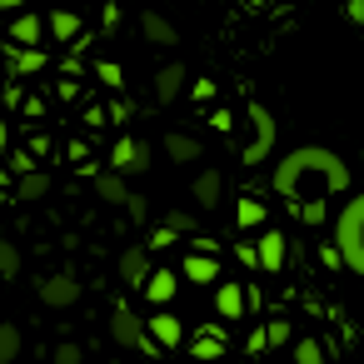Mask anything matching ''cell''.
I'll use <instances>...</instances> for the list:
<instances>
[{"label":"cell","instance_id":"obj_29","mask_svg":"<svg viewBox=\"0 0 364 364\" xmlns=\"http://www.w3.org/2000/svg\"><path fill=\"white\" fill-rule=\"evenodd\" d=\"M215 90H220V85H215L210 75H200V80H185V95H195L200 105H205V100H215Z\"/></svg>","mask_w":364,"mask_h":364},{"label":"cell","instance_id":"obj_17","mask_svg":"<svg viewBox=\"0 0 364 364\" xmlns=\"http://www.w3.org/2000/svg\"><path fill=\"white\" fill-rule=\"evenodd\" d=\"M165 155H170L175 165H190V160L205 155V145H200L195 135H185V130H170V135H165Z\"/></svg>","mask_w":364,"mask_h":364},{"label":"cell","instance_id":"obj_33","mask_svg":"<svg viewBox=\"0 0 364 364\" xmlns=\"http://www.w3.org/2000/svg\"><path fill=\"white\" fill-rule=\"evenodd\" d=\"M299 220H304V225H319V220H324V200H304V205H299Z\"/></svg>","mask_w":364,"mask_h":364},{"label":"cell","instance_id":"obj_32","mask_svg":"<svg viewBox=\"0 0 364 364\" xmlns=\"http://www.w3.org/2000/svg\"><path fill=\"white\" fill-rule=\"evenodd\" d=\"M289 339V319H269L264 324V344H284Z\"/></svg>","mask_w":364,"mask_h":364},{"label":"cell","instance_id":"obj_8","mask_svg":"<svg viewBox=\"0 0 364 364\" xmlns=\"http://www.w3.org/2000/svg\"><path fill=\"white\" fill-rule=\"evenodd\" d=\"M145 334H150L155 349H180V344H185V319H175L170 309H155V314L145 319Z\"/></svg>","mask_w":364,"mask_h":364},{"label":"cell","instance_id":"obj_42","mask_svg":"<svg viewBox=\"0 0 364 364\" xmlns=\"http://www.w3.org/2000/svg\"><path fill=\"white\" fill-rule=\"evenodd\" d=\"M240 364H245V359H240Z\"/></svg>","mask_w":364,"mask_h":364},{"label":"cell","instance_id":"obj_41","mask_svg":"<svg viewBox=\"0 0 364 364\" xmlns=\"http://www.w3.org/2000/svg\"><path fill=\"white\" fill-rule=\"evenodd\" d=\"M65 6H80V0H65Z\"/></svg>","mask_w":364,"mask_h":364},{"label":"cell","instance_id":"obj_38","mask_svg":"<svg viewBox=\"0 0 364 364\" xmlns=\"http://www.w3.org/2000/svg\"><path fill=\"white\" fill-rule=\"evenodd\" d=\"M319 259H324L329 269H344V264H339V255H334V245H319Z\"/></svg>","mask_w":364,"mask_h":364},{"label":"cell","instance_id":"obj_30","mask_svg":"<svg viewBox=\"0 0 364 364\" xmlns=\"http://www.w3.org/2000/svg\"><path fill=\"white\" fill-rule=\"evenodd\" d=\"M170 245H180V235H175V230H165V225H155V230L145 235V250H170Z\"/></svg>","mask_w":364,"mask_h":364},{"label":"cell","instance_id":"obj_40","mask_svg":"<svg viewBox=\"0 0 364 364\" xmlns=\"http://www.w3.org/2000/svg\"><path fill=\"white\" fill-rule=\"evenodd\" d=\"M6 140H11V135H6V120H0V150H6Z\"/></svg>","mask_w":364,"mask_h":364},{"label":"cell","instance_id":"obj_18","mask_svg":"<svg viewBox=\"0 0 364 364\" xmlns=\"http://www.w3.org/2000/svg\"><path fill=\"white\" fill-rule=\"evenodd\" d=\"M220 195H225V175H220V170L195 175V205H200V210H215V205H220Z\"/></svg>","mask_w":364,"mask_h":364},{"label":"cell","instance_id":"obj_22","mask_svg":"<svg viewBox=\"0 0 364 364\" xmlns=\"http://www.w3.org/2000/svg\"><path fill=\"white\" fill-rule=\"evenodd\" d=\"M11 65H16V75H36V70H46V50L41 46H16Z\"/></svg>","mask_w":364,"mask_h":364},{"label":"cell","instance_id":"obj_26","mask_svg":"<svg viewBox=\"0 0 364 364\" xmlns=\"http://www.w3.org/2000/svg\"><path fill=\"white\" fill-rule=\"evenodd\" d=\"M289 359H294V364H324V344H319V339H294Z\"/></svg>","mask_w":364,"mask_h":364},{"label":"cell","instance_id":"obj_5","mask_svg":"<svg viewBox=\"0 0 364 364\" xmlns=\"http://www.w3.org/2000/svg\"><path fill=\"white\" fill-rule=\"evenodd\" d=\"M95 195H100L105 205H125L135 220H145V200H140V195L125 185V175H115V170H100V175H95Z\"/></svg>","mask_w":364,"mask_h":364},{"label":"cell","instance_id":"obj_35","mask_svg":"<svg viewBox=\"0 0 364 364\" xmlns=\"http://www.w3.org/2000/svg\"><path fill=\"white\" fill-rule=\"evenodd\" d=\"M105 120H115V125H125V120H130V100H110V110H105Z\"/></svg>","mask_w":364,"mask_h":364},{"label":"cell","instance_id":"obj_14","mask_svg":"<svg viewBox=\"0 0 364 364\" xmlns=\"http://www.w3.org/2000/svg\"><path fill=\"white\" fill-rule=\"evenodd\" d=\"M180 274H185L190 284H220V259L205 255V250H195V255L180 264Z\"/></svg>","mask_w":364,"mask_h":364},{"label":"cell","instance_id":"obj_27","mask_svg":"<svg viewBox=\"0 0 364 364\" xmlns=\"http://www.w3.org/2000/svg\"><path fill=\"white\" fill-rule=\"evenodd\" d=\"M95 75H100L110 90H125V70H120L115 60H95Z\"/></svg>","mask_w":364,"mask_h":364},{"label":"cell","instance_id":"obj_34","mask_svg":"<svg viewBox=\"0 0 364 364\" xmlns=\"http://www.w3.org/2000/svg\"><path fill=\"white\" fill-rule=\"evenodd\" d=\"M245 349H250V354H264V349H269V344H264V324H255V329L245 334Z\"/></svg>","mask_w":364,"mask_h":364},{"label":"cell","instance_id":"obj_15","mask_svg":"<svg viewBox=\"0 0 364 364\" xmlns=\"http://www.w3.org/2000/svg\"><path fill=\"white\" fill-rule=\"evenodd\" d=\"M140 31H145L150 46H180V31H175L160 11H140Z\"/></svg>","mask_w":364,"mask_h":364},{"label":"cell","instance_id":"obj_13","mask_svg":"<svg viewBox=\"0 0 364 364\" xmlns=\"http://www.w3.org/2000/svg\"><path fill=\"white\" fill-rule=\"evenodd\" d=\"M255 264L269 269V274L284 269V235H279V230H264V235H259V245H255Z\"/></svg>","mask_w":364,"mask_h":364},{"label":"cell","instance_id":"obj_24","mask_svg":"<svg viewBox=\"0 0 364 364\" xmlns=\"http://www.w3.org/2000/svg\"><path fill=\"white\" fill-rule=\"evenodd\" d=\"M21 269H26V255H21V245L0 240V274H6V279H16Z\"/></svg>","mask_w":364,"mask_h":364},{"label":"cell","instance_id":"obj_31","mask_svg":"<svg viewBox=\"0 0 364 364\" xmlns=\"http://www.w3.org/2000/svg\"><path fill=\"white\" fill-rule=\"evenodd\" d=\"M50 359H55V364H85V349H80L75 339H65V344H55Z\"/></svg>","mask_w":364,"mask_h":364},{"label":"cell","instance_id":"obj_12","mask_svg":"<svg viewBox=\"0 0 364 364\" xmlns=\"http://www.w3.org/2000/svg\"><path fill=\"white\" fill-rule=\"evenodd\" d=\"M46 41V21L36 16V11H16V21H11V46H41Z\"/></svg>","mask_w":364,"mask_h":364},{"label":"cell","instance_id":"obj_6","mask_svg":"<svg viewBox=\"0 0 364 364\" xmlns=\"http://www.w3.org/2000/svg\"><path fill=\"white\" fill-rule=\"evenodd\" d=\"M110 170L125 175V180H130V175H145V170H150V145H145V140H115V145H110Z\"/></svg>","mask_w":364,"mask_h":364},{"label":"cell","instance_id":"obj_37","mask_svg":"<svg viewBox=\"0 0 364 364\" xmlns=\"http://www.w3.org/2000/svg\"><path fill=\"white\" fill-rule=\"evenodd\" d=\"M210 125H215L220 135H230V130H235V115H230V110H215V115H210Z\"/></svg>","mask_w":364,"mask_h":364},{"label":"cell","instance_id":"obj_7","mask_svg":"<svg viewBox=\"0 0 364 364\" xmlns=\"http://www.w3.org/2000/svg\"><path fill=\"white\" fill-rule=\"evenodd\" d=\"M80 294H85V284H80L75 274H50V279H41V304H46V309H70V304H80Z\"/></svg>","mask_w":364,"mask_h":364},{"label":"cell","instance_id":"obj_28","mask_svg":"<svg viewBox=\"0 0 364 364\" xmlns=\"http://www.w3.org/2000/svg\"><path fill=\"white\" fill-rule=\"evenodd\" d=\"M165 230H175V235H195L200 225H195L190 210H170V215H165Z\"/></svg>","mask_w":364,"mask_h":364},{"label":"cell","instance_id":"obj_11","mask_svg":"<svg viewBox=\"0 0 364 364\" xmlns=\"http://www.w3.org/2000/svg\"><path fill=\"white\" fill-rule=\"evenodd\" d=\"M150 269H155V264H150V250H145V245H130V250L120 255V279H125L130 289H140Z\"/></svg>","mask_w":364,"mask_h":364},{"label":"cell","instance_id":"obj_20","mask_svg":"<svg viewBox=\"0 0 364 364\" xmlns=\"http://www.w3.org/2000/svg\"><path fill=\"white\" fill-rule=\"evenodd\" d=\"M46 26H50V36H55L60 46H70V41L80 36V16H75L70 6H60V11H50V21H46Z\"/></svg>","mask_w":364,"mask_h":364},{"label":"cell","instance_id":"obj_9","mask_svg":"<svg viewBox=\"0 0 364 364\" xmlns=\"http://www.w3.org/2000/svg\"><path fill=\"white\" fill-rule=\"evenodd\" d=\"M140 289H145V299H150L155 309H170V299L180 294V274H175V269H150Z\"/></svg>","mask_w":364,"mask_h":364},{"label":"cell","instance_id":"obj_16","mask_svg":"<svg viewBox=\"0 0 364 364\" xmlns=\"http://www.w3.org/2000/svg\"><path fill=\"white\" fill-rule=\"evenodd\" d=\"M185 349H190V359H195V364L225 359V339H220V334H210V329H200V334H185Z\"/></svg>","mask_w":364,"mask_h":364},{"label":"cell","instance_id":"obj_1","mask_svg":"<svg viewBox=\"0 0 364 364\" xmlns=\"http://www.w3.org/2000/svg\"><path fill=\"white\" fill-rule=\"evenodd\" d=\"M274 190L289 195V200H324V195H339L349 190V165L334 155V150H319V145H299L279 160L274 170Z\"/></svg>","mask_w":364,"mask_h":364},{"label":"cell","instance_id":"obj_3","mask_svg":"<svg viewBox=\"0 0 364 364\" xmlns=\"http://www.w3.org/2000/svg\"><path fill=\"white\" fill-rule=\"evenodd\" d=\"M245 115L255 120V140L245 145V155H240V160H245V165H264V160H269V150H274V115H269L259 100H250V105H245Z\"/></svg>","mask_w":364,"mask_h":364},{"label":"cell","instance_id":"obj_23","mask_svg":"<svg viewBox=\"0 0 364 364\" xmlns=\"http://www.w3.org/2000/svg\"><path fill=\"white\" fill-rule=\"evenodd\" d=\"M21 349H26L21 324H0V364H16V359H21Z\"/></svg>","mask_w":364,"mask_h":364},{"label":"cell","instance_id":"obj_25","mask_svg":"<svg viewBox=\"0 0 364 364\" xmlns=\"http://www.w3.org/2000/svg\"><path fill=\"white\" fill-rule=\"evenodd\" d=\"M235 225H240V230L264 225V205H259V200H240V205H235Z\"/></svg>","mask_w":364,"mask_h":364},{"label":"cell","instance_id":"obj_19","mask_svg":"<svg viewBox=\"0 0 364 364\" xmlns=\"http://www.w3.org/2000/svg\"><path fill=\"white\" fill-rule=\"evenodd\" d=\"M215 314H220V319H240V314H245V289L220 279V284H215Z\"/></svg>","mask_w":364,"mask_h":364},{"label":"cell","instance_id":"obj_2","mask_svg":"<svg viewBox=\"0 0 364 364\" xmlns=\"http://www.w3.org/2000/svg\"><path fill=\"white\" fill-rule=\"evenodd\" d=\"M334 255H339V264L349 269V274H364V200L359 195H349L344 205H339V215H334Z\"/></svg>","mask_w":364,"mask_h":364},{"label":"cell","instance_id":"obj_4","mask_svg":"<svg viewBox=\"0 0 364 364\" xmlns=\"http://www.w3.org/2000/svg\"><path fill=\"white\" fill-rule=\"evenodd\" d=\"M110 339H115V344H125V349L155 354V344H150V334H145V319H135L125 304H115V309H110Z\"/></svg>","mask_w":364,"mask_h":364},{"label":"cell","instance_id":"obj_39","mask_svg":"<svg viewBox=\"0 0 364 364\" xmlns=\"http://www.w3.org/2000/svg\"><path fill=\"white\" fill-rule=\"evenodd\" d=\"M26 6H31V0H0V11H11V16H16V11H26Z\"/></svg>","mask_w":364,"mask_h":364},{"label":"cell","instance_id":"obj_10","mask_svg":"<svg viewBox=\"0 0 364 364\" xmlns=\"http://www.w3.org/2000/svg\"><path fill=\"white\" fill-rule=\"evenodd\" d=\"M185 80H190V70H185L180 60H170V65H160V70H155V100H160V105H170V100H180V95H185Z\"/></svg>","mask_w":364,"mask_h":364},{"label":"cell","instance_id":"obj_36","mask_svg":"<svg viewBox=\"0 0 364 364\" xmlns=\"http://www.w3.org/2000/svg\"><path fill=\"white\" fill-rule=\"evenodd\" d=\"M344 21L349 26H364V0H344Z\"/></svg>","mask_w":364,"mask_h":364},{"label":"cell","instance_id":"obj_21","mask_svg":"<svg viewBox=\"0 0 364 364\" xmlns=\"http://www.w3.org/2000/svg\"><path fill=\"white\" fill-rule=\"evenodd\" d=\"M16 195H21L26 205H36V200H46V195H50V175H46V170H26V175L16 180Z\"/></svg>","mask_w":364,"mask_h":364}]
</instances>
